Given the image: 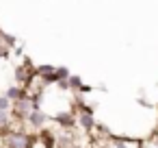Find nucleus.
I'll use <instances>...</instances> for the list:
<instances>
[{
	"label": "nucleus",
	"mask_w": 158,
	"mask_h": 148,
	"mask_svg": "<svg viewBox=\"0 0 158 148\" xmlns=\"http://www.w3.org/2000/svg\"><path fill=\"white\" fill-rule=\"evenodd\" d=\"M13 115H11V111H0V133H7V131H11L13 126Z\"/></svg>",
	"instance_id": "nucleus-6"
},
{
	"label": "nucleus",
	"mask_w": 158,
	"mask_h": 148,
	"mask_svg": "<svg viewBox=\"0 0 158 148\" xmlns=\"http://www.w3.org/2000/svg\"><path fill=\"white\" fill-rule=\"evenodd\" d=\"M31 144H33V135H28L22 128H11L2 137V146L7 148H31Z\"/></svg>",
	"instance_id": "nucleus-1"
},
{
	"label": "nucleus",
	"mask_w": 158,
	"mask_h": 148,
	"mask_svg": "<svg viewBox=\"0 0 158 148\" xmlns=\"http://www.w3.org/2000/svg\"><path fill=\"white\" fill-rule=\"evenodd\" d=\"M33 109H39L37 105H35V100H33V96L31 94H26L24 98H20V100H15L13 102V109H11V115L15 118V120H26L28 118V113L33 111Z\"/></svg>",
	"instance_id": "nucleus-2"
},
{
	"label": "nucleus",
	"mask_w": 158,
	"mask_h": 148,
	"mask_svg": "<svg viewBox=\"0 0 158 148\" xmlns=\"http://www.w3.org/2000/svg\"><path fill=\"white\" fill-rule=\"evenodd\" d=\"M141 148H158V135H154L152 139L143 141V144H141Z\"/></svg>",
	"instance_id": "nucleus-9"
},
{
	"label": "nucleus",
	"mask_w": 158,
	"mask_h": 148,
	"mask_svg": "<svg viewBox=\"0 0 158 148\" xmlns=\"http://www.w3.org/2000/svg\"><path fill=\"white\" fill-rule=\"evenodd\" d=\"M48 120H50L48 113H44L41 107H39V109H33V111L28 113V118L24 120V124L31 126V128H37V131H39V128H44V126L48 124Z\"/></svg>",
	"instance_id": "nucleus-4"
},
{
	"label": "nucleus",
	"mask_w": 158,
	"mask_h": 148,
	"mask_svg": "<svg viewBox=\"0 0 158 148\" xmlns=\"http://www.w3.org/2000/svg\"><path fill=\"white\" fill-rule=\"evenodd\" d=\"M69 74H72V72H69L67 68H63V65L56 68V70H54V83H63V81H67Z\"/></svg>",
	"instance_id": "nucleus-7"
},
{
	"label": "nucleus",
	"mask_w": 158,
	"mask_h": 148,
	"mask_svg": "<svg viewBox=\"0 0 158 148\" xmlns=\"http://www.w3.org/2000/svg\"><path fill=\"white\" fill-rule=\"evenodd\" d=\"M26 94H28L26 85H20V83H15V85H9V87L5 89V96H7L11 102H15V100H20V98H24Z\"/></svg>",
	"instance_id": "nucleus-5"
},
{
	"label": "nucleus",
	"mask_w": 158,
	"mask_h": 148,
	"mask_svg": "<svg viewBox=\"0 0 158 148\" xmlns=\"http://www.w3.org/2000/svg\"><path fill=\"white\" fill-rule=\"evenodd\" d=\"M11 109H13V102L5 94H0V111H11Z\"/></svg>",
	"instance_id": "nucleus-8"
},
{
	"label": "nucleus",
	"mask_w": 158,
	"mask_h": 148,
	"mask_svg": "<svg viewBox=\"0 0 158 148\" xmlns=\"http://www.w3.org/2000/svg\"><path fill=\"white\" fill-rule=\"evenodd\" d=\"M76 124L82 128V131H95V118H93V111L87 107V105H80L76 109Z\"/></svg>",
	"instance_id": "nucleus-3"
}]
</instances>
